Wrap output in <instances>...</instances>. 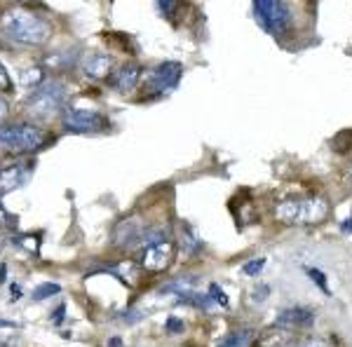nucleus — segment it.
<instances>
[{
  "label": "nucleus",
  "mask_w": 352,
  "mask_h": 347,
  "mask_svg": "<svg viewBox=\"0 0 352 347\" xmlns=\"http://www.w3.org/2000/svg\"><path fill=\"white\" fill-rule=\"evenodd\" d=\"M176 256V244L172 240L153 242L148 247H141L136 251V263L148 272H162L174 263Z\"/></svg>",
  "instance_id": "obj_7"
},
{
  "label": "nucleus",
  "mask_w": 352,
  "mask_h": 347,
  "mask_svg": "<svg viewBox=\"0 0 352 347\" xmlns=\"http://www.w3.org/2000/svg\"><path fill=\"white\" fill-rule=\"evenodd\" d=\"M68 99V87L61 80H45L26 99V111L36 120H47L54 113L64 111Z\"/></svg>",
  "instance_id": "obj_5"
},
{
  "label": "nucleus",
  "mask_w": 352,
  "mask_h": 347,
  "mask_svg": "<svg viewBox=\"0 0 352 347\" xmlns=\"http://www.w3.org/2000/svg\"><path fill=\"white\" fill-rule=\"evenodd\" d=\"M10 293H12V303H14V300L21 298V293H24V291H21L19 284H12V287H10Z\"/></svg>",
  "instance_id": "obj_34"
},
{
  "label": "nucleus",
  "mask_w": 352,
  "mask_h": 347,
  "mask_svg": "<svg viewBox=\"0 0 352 347\" xmlns=\"http://www.w3.org/2000/svg\"><path fill=\"white\" fill-rule=\"evenodd\" d=\"M19 82L24 85V87H28V89L41 87V85L45 82V71H43L41 66H31V68H26V71H21Z\"/></svg>",
  "instance_id": "obj_17"
},
{
  "label": "nucleus",
  "mask_w": 352,
  "mask_h": 347,
  "mask_svg": "<svg viewBox=\"0 0 352 347\" xmlns=\"http://www.w3.org/2000/svg\"><path fill=\"white\" fill-rule=\"evenodd\" d=\"M331 214V204L322 195H298V197H285L275 204L272 216L282 225L289 227H310L324 223Z\"/></svg>",
  "instance_id": "obj_2"
},
{
  "label": "nucleus",
  "mask_w": 352,
  "mask_h": 347,
  "mask_svg": "<svg viewBox=\"0 0 352 347\" xmlns=\"http://www.w3.org/2000/svg\"><path fill=\"white\" fill-rule=\"evenodd\" d=\"M157 8H160V12L167 16V19H172L176 14V5H179V0H155Z\"/></svg>",
  "instance_id": "obj_26"
},
{
  "label": "nucleus",
  "mask_w": 352,
  "mask_h": 347,
  "mask_svg": "<svg viewBox=\"0 0 352 347\" xmlns=\"http://www.w3.org/2000/svg\"><path fill=\"white\" fill-rule=\"evenodd\" d=\"M179 249L184 251V256H188V258L202 254V249H204L202 240L197 237V232L192 230L188 223H181L179 227Z\"/></svg>",
  "instance_id": "obj_15"
},
{
  "label": "nucleus",
  "mask_w": 352,
  "mask_h": 347,
  "mask_svg": "<svg viewBox=\"0 0 352 347\" xmlns=\"http://www.w3.org/2000/svg\"><path fill=\"white\" fill-rule=\"evenodd\" d=\"M61 124L68 134H104L111 129V120L99 111L68 108L61 115Z\"/></svg>",
  "instance_id": "obj_6"
},
{
  "label": "nucleus",
  "mask_w": 352,
  "mask_h": 347,
  "mask_svg": "<svg viewBox=\"0 0 352 347\" xmlns=\"http://www.w3.org/2000/svg\"><path fill=\"white\" fill-rule=\"evenodd\" d=\"M181 76H184V66L179 61H162V64H157L148 73V78L144 82V92L148 94L172 92V89H176V85L181 82Z\"/></svg>",
  "instance_id": "obj_8"
},
{
  "label": "nucleus",
  "mask_w": 352,
  "mask_h": 347,
  "mask_svg": "<svg viewBox=\"0 0 352 347\" xmlns=\"http://www.w3.org/2000/svg\"><path fill=\"white\" fill-rule=\"evenodd\" d=\"M109 347H122V340L118 338V335H113V338H111V343H109Z\"/></svg>",
  "instance_id": "obj_38"
},
{
  "label": "nucleus",
  "mask_w": 352,
  "mask_h": 347,
  "mask_svg": "<svg viewBox=\"0 0 352 347\" xmlns=\"http://www.w3.org/2000/svg\"><path fill=\"white\" fill-rule=\"evenodd\" d=\"M16 223H19V221H16V216L14 214H8L3 207H0V225L8 227V230H16Z\"/></svg>",
  "instance_id": "obj_27"
},
{
  "label": "nucleus",
  "mask_w": 352,
  "mask_h": 347,
  "mask_svg": "<svg viewBox=\"0 0 352 347\" xmlns=\"http://www.w3.org/2000/svg\"><path fill=\"white\" fill-rule=\"evenodd\" d=\"M0 249H3V247H0Z\"/></svg>",
  "instance_id": "obj_40"
},
{
  "label": "nucleus",
  "mask_w": 352,
  "mask_h": 347,
  "mask_svg": "<svg viewBox=\"0 0 352 347\" xmlns=\"http://www.w3.org/2000/svg\"><path fill=\"white\" fill-rule=\"evenodd\" d=\"M169 333H184V320H176V317H169L167 324H164Z\"/></svg>",
  "instance_id": "obj_30"
},
{
  "label": "nucleus",
  "mask_w": 352,
  "mask_h": 347,
  "mask_svg": "<svg viewBox=\"0 0 352 347\" xmlns=\"http://www.w3.org/2000/svg\"><path fill=\"white\" fill-rule=\"evenodd\" d=\"M14 244H16V247H21L28 254H38V249H41V244H38V237H33V235L14 237Z\"/></svg>",
  "instance_id": "obj_21"
},
{
  "label": "nucleus",
  "mask_w": 352,
  "mask_h": 347,
  "mask_svg": "<svg viewBox=\"0 0 352 347\" xmlns=\"http://www.w3.org/2000/svg\"><path fill=\"white\" fill-rule=\"evenodd\" d=\"M141 76H144L141 66L129 61V64L113 68V73L106 80H109L111 89H116V92H120V94H127V92H132V89H136V85L141 82Z\"/></svg>",
  "instance_id": "obj_11"
},
{
  "label": "nucleus",
  "mask_w": 352,
  "mask_h": 347,
  "mask_svg": "<svg viewBox=\"0 0 352 347\" xmlns=\"http://www.w3.org/2000/svg\"><path fill=\"white\" fill-rule=\"evenodd\" d=\"M195 277H186V280H174V282H169V284H164V287L160 289V293H186V291H190V289H195Z\"/></svg>",
  "instance_id": "obj_18"
},
{
  "label": "nucleus",
  "mask_w": 352,
  "mask_h": 347,
  "mask_svg": "<svg viewBox=\"0 0 352 347\" xmlns=\"http://www.w3.org/2000/svg\"><path fill=\"white\" fill-rule=\"evenodd\" d=\"M296 347H336V345L327 338H308V340H303V343H298Z\"/></svg>",
  "instance_id": "obj_29"
},
{
  "label": "nucleus",
  "mask_w": 352,
  "mask_h": 347,
  "mask_svg": "<svg viewBox=\"0 0 352 347\" xmlns=\"http://www.w3.org/2000/svg\"><path fill=\"white\" fill-rule=\"evenodd\" d=\"M207 293H209V298L214 300V305H221V307H228L230 305V300H228V293L223 291V289L219 287V284H209V289H207Z\"/></svg>",
  "instance_id": "obj_20"
},
{
  "label": "nucleus",
  "mask_w": 352,
  "mask_h": 347,
  "mask_svg": "<svg viewBox=\"0 0 352 347\" xmlns=\"http://www.w3.org/2000/svg\"><path fill=\"white\" fill-rule=\"evenodd\" d=\"M8 115H10V104L0 96V120H5Z\"/></svg>",
  "instance_id": "obj_33"
},
{
  "label": "nucleus",
  "mask_w": 352,
  "mask_h": 347,
  "mask_svg": "<svg viewBox=\"0 0 352 347\" xmlns=\"http://www.w3.org/2000/svg\"><path fill=\"white\" fill-rule=\"evenodd\" d=\"M305 272H308V277L312 282L317 284V287L322 289L324 293H329V287H327V277H324V272H320L317 267H305Z\"/></svg>",
  "instance_id": "obj_25"
},
{
  "label": "nucleus",
  "mask_w": 352,
  "mask_h": 347,
  "mask_svg": "<svg viewBox=\"0 0 352 347\" xmlns=\"http://www.w3.org/2000/svg\"><path fill=\"white\" fill-rule=\"evenodd\" d=\"M144 232L146 225L139 219H127L122 223H118L116 232H113V242L118 249H127V251H139L144 244Z\"/></svg>",
  "instance_id": "obj_10"
},
{
  "label": "nucleus",
  "mask_w": 352,
  "mask_h": 347,
  "mask_svg": "<svg viewBox=\"0 0 352 347\" xmlns=\"http://www.w3.org/2000/svg\"><path fill=\"white\" fill-rule=\"evenodd\" d=\"M47 144V134L31 122L0 124V153H33Z\"/></svg>",
  "instance_id": "obj_4"
},
{
  "label": "nucleus",
  "mask_w": 352,
  "mask_h": 347,
  "mask_svg": "<svg viewBox=\"0 0 352 347\" xmlns=\"http://www.w3.org/2000/svg\"><path fill=\"white\" fill-rule=\"evenodd\" d=\"M120 317H122L124 324H136L141 317H144V312H141V310H124Z\"/></svg>",
  "instance_id": "obj_31"
},
{
  "label": "nucleus",
  "mask_w": 352,
  "mask_h": 347,
  "mask_svg": "<svg viewBox=\"0 0 352 347\" xmlns=\"http://www.w3.org/2000/svg\"><path fill=\"white\" fill-rule=\"evenodd\" d=\"M254 338H256L254 328L240 326V328H232V331L226 333L223 338L219 340V347H247L249 343H254Z\"/></svg>",
  "instance_id": "obj_16"
},
{
  "label": "nucleus",
  "mask_w": 352,
  "mask_h": 347,
  "mask_svg": "<svg viewBox=\"0 0 352 347\" xmlns=\"http://www.w3.org/2000/svg\"><path fill=\"white\" fill-rule=\"evenodd\" d=\"M350 183H352V169H350Z\"/></svg>",
  "instance_id": "obj_39"
},
{
  "label": "nucleus",
  "mask_w": 352,
  "mask_h": 347,
  "mask_svg": "<svg viewBox=\"0 0 352 347\" xmlns=\"http://www.w3.org/2000/svg\"><path fill=\"white\" fill-rule=\"evenodd\" d=\"M0 92H12V80H10V73L3 64H0Z\"/></svg>",
  "instance_id": "obj_28"
},
{
  "label": "nucleus",
  "mask_w": 352,
  "mask_h": 347,
  "mask_svg": "<svg viewBox=\"0 0 352 347\" xmlns=\"http://www.w3.org/2000/svg\"><path fill=\"white\" fill-rule=\"evenodd\" d=\"M340 232H343V235L352 232V216H350V219H345L343 223H340Z\"/></svg>",
  "instance_id": "obj_35"
},
{
  "label": "nucleus",
  "mask_w": 352,
  "mask_h": 347,
  "mask_svg": "<svg viewBox=\"0 0 352 347\" xmlns=\"http://www.w3.org/2000/svg\"><path fill=\"white\" fill-rule=\"evenodd\" d=\"M0 33L26 47H41L52 38V24L28 8H10L0 14Z\"/></svg>",
  "instance_id": "obj_1"
},
{
  "label": "nucleus",
  "mask_w": 352,
  "mask_h": 347,
  "mask_svg": "<svg viewBox=\"0 0 352 347\" xmlns=\"http://www.w3.org/2000/svg\"><path fill=\"white\" fill-rule=\"evenodd\" d=\"M254 19L275 41H287L294 33V10L287 0H252Z\"/></svg>",
  "instance_id": "obj_3"
},
{
  "label": "nucleus",
  "mask_w": 352,
  "mask_h": 347,
  "mask_svg": "<svg viewBox=\"0 0 352 347\" xmlns=\"http://www.w3.org/2000/svg\"><path fill=\"white\" fill-rule=\"evenodd\" d=\"M64 317H66V305H59L52 315H50V320H52L54 326H59V324H64Z\"/></svg>",
  "instance_id": "obj_32"
},
{
  "label": "nucleus",
  "mask_w": 352,
  "mask_h": 347,
  "mask_svg": "<svg viewBox=\"0 0 352 347\" xmlns=\"http://www.w3.org/2000/svg\"><path fill=\"white\" fill-rule=\"evenodd\" d=\"M14 338H0V347H12Z\"/></svg>",
  "instance_id": "obj_37"
},
{
  "label": "nucleus",
  "mask_w": 352,
  "mask_h": 347,
  "mask_svg": "<svg viewBox=\"0 0 352 347\" xmlns=\"http://www.w3.org/2000/svg\"><path fill=\"white\" fill-rule=\"evenodd\" d=\"M277 324L287 328H310L315 324V312L303 305H292L277 312Z\"/></svg>",
  "instance_id": "obj_14"
},
{
  "label": "nucleus",
  "mask_w": 352,
  "mask_h": 347,
  "mask_svg": "<svg viewBox=\"0 0 352 347\" xmlns=\"http://www.w3.org/2000/svg\"><path fill=\"white\" fill-rule=\"evenodd\" d=\"M59 291H61L59 284L45 282V284H41V287L33 289V300H36V303H41V300H45V298H52V295H56Z\"/></svg>",
  "instance_id": "obj_19"
},
{
  "label": "nucleus",
  "mask_w": 352,
  "mask_h": 347,
  "mask_svg": "<svg viewBox=\"0 0 352 347\" xmlns=\"http://www.w3.org/2000/svg\"><path fill=\"white\" fill-rule=\"evenodd\" d=\"M33 172H36V160H16L14 164H8L5 169H0V197H5L8 192L19 190L31 181Z\"/></svg>",
  "instance_id": "obj_9"
},
{
  "label": "nucleus",
  "mask_w": 352,
  "mask_h": 347,
  "mask_svg": "<svg viewBox=\"0 0 352 347\" xmlns=\"http://www.w3.org/2000/svg\"><path fill=\"white\" fill-rule=\"evenodd\" d=\"M298 340H296V333L294 328H287V326H268L263 328L261 333H256L254 338V347H296Z\"/></svg>",
  "instance_id": "obj_12"
},
{
  "label": "nucleus",
  "mask_w": 352,
  "mask_h": 347,
  "mask_svg": "<svg viewBox=\"0 0 352 347\" xmlns=\"http://www.w3.org/2000/svg\"><path fill=\"white\" fill-rule=\"evenodd\" d=\"M19 324L16 322H8V320H0V328H16Z\"/></svg>",
  "instance_id": "obj_36"
},
{
  "label": "nucleus",
  "mask_w": 352,
  "mask_h": 347,
  "mask_svg": "<svg viewBox=\"0 0 352 347\" xmlns=\"http://www.w3.org/2000/svg\"><path fill=\"white\" fill-rule=\"evenodd\" d=\"M249 298H252V303H265V300L270 298V287L268 284H256V287L252 289V293H249Z\"/></svg>",
  "instance_id": "obj_23"
},
{
  "label": "nucleus",
  "mask_w": 352,
  "mask_h": 347,
  "mask_svg": "<svg viewBox=\"0 0 352 347\" xmlns=\"http://www.w3.org/2000/svg\"><path fill=\"white\" fill-rule=\"evenodd\" d=\"M80 71L89 80H104L113 73V56L104 52H89L80 56Z\"/></svg>",
  "instance_id": "obj_13"
},
{
  "label": "nucleus",
  "mask_w": 352,
  "mask_h": 347,
  "mask_svg": "<svg viewBox=\"0 0 352 347\" xmlns=\"http://www.w3.org/2000/svg\"><path fill=\"white\" fill-rule=\"evenodd\" d=\"M45 64L52 66V68H68V66L76 64V56H64L61 52H56V54H50L47 59H45Z\"/></svg>",
  "instance_id": "obj_22"
},
{
  "label": "nucleus",
  "mask_w": 352,
  "mask_h": 347,
  "mask_svg": "<svg viewBox=\"0 0 352 347\" xmlns=\"http://www.w3.org/2000/svg\"><path fill=\"white\" fill-rule=\"evenodd\" d=\"M263 267H265V258H254V260H249V263L242 267V272L247 277H256L258 272H263Z\"/></svg>",
  "instance_id": "obj_24"
}]
</instances>
